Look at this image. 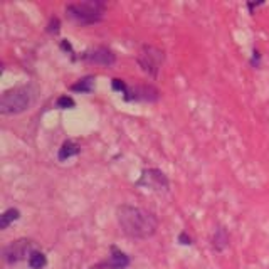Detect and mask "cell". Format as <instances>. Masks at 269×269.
<instances>
[{
    "label": "cell",
    "instance_id": "obj_1",
    "mask_svg": "<svg viewBox=\"0 0 269 269\" xmlns=\"http://www.w3.org/2000/svg\"><path fill=\"white\" fill-rule=\"evenodd\" d=\"M120 229L131 239H148L157 234L158 219L153 212L136 205L123 204L116 209Z\"/></svg>",
    "mask_w": 269,
    "mask_h": 269
},
{
    "label": "cell",
    "instance_id": "obj_2",
    "mask_svg": "<svg viewBox=\"0 0 269 269\" xmlns=\"http://www.w3.org/2000/svg\"><path fill=\"white\" fill-rule=\"evenodd\" d=\"M37 99V88L32 84H24V86H15L4 91L0 98V113L4 116L20 114L32 106Z\"/></svg>",
    "mask_w": 269,
    "mask_h": 269
},
{
    "label": "cell",
    "instance_id": "obj_3",
    "mask_svg": "<svg viewBox=\"0 0 269 269\" xmlns=\"http://www.w3.org/2000/svg\"><path fill=\"white\" fill-rule=\"evenodd\" d=\"M67 17L81 25H93L103 22L106 14V4L101 0H84L66 5Z\"/></svg>",
    "mask_w": 269,
    "mask_h": 269
},
{
    "label": "cell",
    "instance_id": "obj_4",
    "mask_svg": "<svg viewBox=\"0 0 269 269\" xmlns=\"http://www.w3.org/2000/svg\"><path fill=\"white\" fill-rule=\"evenodd\" d=\"M136 62L145 74H148L151 79H157L163 62H165V52L157 46L145 44L141 46L138 56H136Z\"/></svg>",
    "mask_w": 269,
    "mask_h": 269
},
{
    "label": "cell",
    "instance_id": "obj_5",
    "mask_svg": "<svg viewBox=\"0 0 269 269\" xmlns=\"http://www.w3.org/2000/svg\"><path fill=\"white\" fill-rule=\"evenodd\" d=\"M135 187L153 192H167L170 188V180L160 168H145L140 178L135 182Z\"/></svg>",
    "mask_w": 269,
    "mask_h": 269
},
{
    "label": "cell",
    "instance_id": "obj_6",
    "mask_svg": "<svg viewBox=\"0 0 269 269\" xmlns=\"http://www.w3.org/2000/svg\"><path fill=\"white\" fill-rule=\"evenodd\" d=\"M35 251L34 242L30 239H17L4 249V259L7 264H17V262L29 259V256Z\"/></svg>",
    "mask_w": 269,
    "mask_h": 269
},
{
    "label": "cell",
    "instance_id": "obj_7",
    "mask_svg": "<svg viewBox=\"0 0 269 269\" xmlns=\"http://www.w3.org/2000/svg\"><path fill=\"white\" fill-rule=\"evenodd\" d=\"M121 96L126 103H157L160 99V91L153 84H138V86H128Z\"/></svg>",
    "mask_w": 269,
    "mask_h": 269
},
{
    "label": "cell",
    "instance_id": "obj_8",
    "mask_svg": "<svg viewBox=\"0 0 269 269\" xmlns=\"http://www.w3.org/2000/svg\"><path fill=\"white\" fill-rule=\"evenodd\" d=\"M79 59L89 64H98L104 67H111L116 64V54L106 46H96V47H89L79 54Z\"/></svg>",
    "mask_w": 269,
    "mask_h": 269
},
{
    "label": "cell",
    "instance_id": "obj_9",
    "mask_svg": "<svg viewBox=\"0 0 269 269\" xmlns=\"http://www.w3.org/2000/svg\"><path fill=\"white\" fill-rule=\"evenodd\" d=\"M109 251H111V254H109L108 259L93 269H126L130 266V257L123 251L118 249L116 246L109 247Z\"/></svg>",
    "mask_w": 269,
    "mask_h": 269
},
{
    "label": "cell",
    "instance_id": "obj_10",
    "mask_svg": "<svg viewBox=\"0 0 269 269\" xmlns=\"http://www.w3.org/2000/svg\"><path fill=\"white\" fill-rule=\"evenodd\" d=\"M79 153H81V145L76 143L74 140H66V141H62V145L59 146V151H57V160L66 162L72 157H78Z\"/></svg>",
    "mask_w": 269,
    "mask_h": 269
},
{
    "label": "cell",
    "instance_id": "obj_11",
    "mask_svg": "<svg viewBox=\"0 0 269 269\" xmlns=\"http://www.w3.org/2000/svg\"><path fill=\"white\" fill-rule=\"evenodd\" d=\"M94 88H96V78H94L93 74H86V76H83L81 79H78L74 84H71L69 91L81 93V94H89V93L94 91Z\"/></svg>",
    "mask_w": 269,
    "mask_h": 269
},
{
    "label": "cell",
    "instance_id": "obj_12",
    "mask_svg": "<svg viewBox=\"0 0 269 269\" xmlns=\"http://www.w3.org/2000/svg\"><path fill=\"white\" fill-rule=\"evenodd\" d=\"M229 246V234L224 227H217L212 236V247L217 252H222Z\"/></svg>",
    "mask_w": 269,
    "mask_h": 269
},
{
    "label": "cell",
    "instance_id": "obj_13",
    "mask_svg": "<svg viewBox=\"0 0 269 269\" xmlns=\"http://www.w3.org/2000/svg\"><path fill=\"white\" fill-rule=\"evenodd\" d=\"M20 219V210L17 207H9L7 210H4L0 215V229L5 230L10 224H14L15 220Z\"/></svg>",
    "mask_w": 269,
    "mask_h": 269
},
{
    "label": "cell",
    "instance_id": "obj_14",
    "mask_svg": "<svg viewBox=\"0 0 269 269\" xmlns=\"http://www.w3.org/2000/svg\"><path fill=\"white\" fill-rule=\"evenodd\" d=\"M27 264H29L30 269H44L47 266V257H46V254L42 251L35 249L32 254L29 256Z\"/></svg>",
    "mask_w": 269,
    "mask_h": 269
},
{
    "label": "cell",
    "instance_id": "obj_15",
    "mask_svg": "<svg viewBox=\"0 0 269 269\" xmlns=\"http://www.w3.org/2000/svg\"><path fill=\"white\" fill-rule=\"evenodd\" d=\"M56 108H59V109H72V108H76V101L69 96V94H62V96H59L56 99Z\"/></svg>",
    "mask_w": 269,
    "mask_h": 269
},
{
    "label": "cell",
    "instance_id": "obj_16",
    "mask_svg": "<svg viewBox=\"0 0 269 269\" xmlns=\"http://www.w3.org/2000/svg\"><path fill=\"white\" fill-rule=\"evenodd\" d=\"M47 34H51V35H57L61 32V20L57 19V17H51L49 20V24H47Z\"/></svg>",
    "mask_w": 269,
    "mask_h": 269
},
{
    "label": "cell",
    "instance_id": "obj_17",
    "mask_svg": "<svg viewBox=\"0 0 269 269\" xmlns=\"http://www.w3.org/2000/svg\"><path fill=\"white\" fill-rule=\"evenodd\" d=\"M111 88H113V91L116 93H121L123 94L126 91V88H128V84H126L125 79H120V78H113L111 79Z\"/></svg>",
    "mask_w": 269,
    "mask_h": 269
},
{
    "label": "cell",
    "instance_id": "obj_18",
    "mask_svg": "<svg viewBox=\"0 0 269 269\" xmlns=\"http://www.w3.org/2000/svg\"><path fill=\"white\" fill-rule=\"evenodd\" d=\"M61 49H62V51H64V52H66V54H67V56H69L72 61H78V57L74 56V54H76V52H74V51H72V46H71V42H69V41H67V39H62V41H61Z\"/></svg>",
    "mask_w": 269,
    "mask_h": 269
},
{
    "label": "cell",
    "instance_id": "obj_19",
    "mask_svg": "<svg viewBox=\"0 0 269 269\" xmlns=\"http://www.w3.org/2000/svg\"><path fill=\"white\" fill-rule=\"evenodd\" d=\"M178 242H180L182 246H190L192 244V237L187 234V232H180L178 234Z\"/></svg>",
    "mask_w": 269,
    "mask_h": 269
},
{
    "label": "cell",
    "instance_id": "obj_20",
    "mask_svg": "<svg viewBox=\"0 0 269 269\" xmlns=\"http://www.w3.org/2000/svg\"><path fill=\"white\" fill-rule=\"evenodd\" d=\"M251 66H254V67H259V66H261V52L257 51V49H254V52H252Z\"/></svg>",
    "mask_w": 269,
    "mask_h": 269
},
{
    "label": "cell",
    "instance_id": "obj_21",
    "mask_svg": "<svg viewBox=\"0 0 269 269\" xmlns=\"http://www.w3.org/2000/svg\"><path fill=\"white\" fill-rule=\"evenodd\" d=\"M261 5H264V2H249V4H247V9H249L251 10V14H252V10H254V9H257V7H261Z\"/></svg>",
    "mask_w": 269,
    "mask_h": 269
}]
</instances>
